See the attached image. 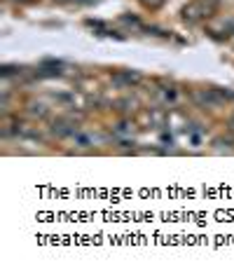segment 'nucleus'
<instances>
[]
</instances>
